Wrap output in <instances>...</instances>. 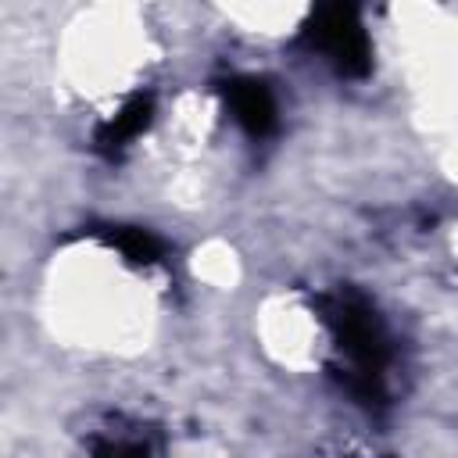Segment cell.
Segmentation results:
<instances>
[{
    "instance_id": "obj_1",
    "label": "cell",
    "mask_w": 458,
    "mask_h": 458,
    "mask_svg": "<svg viewBox=\"0 0 458 458\" xmlns=\"http://www.w3.org/2000/svg\"><path fill=\"white\" fill-rule=\"evenodd\" d=\"M329 326L344 347V354L354 361V376L347 379V386L372 401L379 397V369L386 361V340L379 333V322L372 318V311L361 304V301H351V297H336L329 304Z\"/></svg>"
},
{
    "instance_id": "obj_2",
    "label": "cell",
    "mask_w": 458,
    "mask_h": 458,
    "mask_svg": "<svg viewBox=\"0 0 458 458\" xmlns=\"http://www.w3.org/2000/svg\"><path fill=\"white\" fill-rule=\"evenodd\" d=\"M304 39L315 50H322L336 64V72H344V75L369 72V39H365V29H361L354 7H344V4L318 7L311 14V21L304 25Z\"/></svg>"
},
{
    "instance_id": "obj_3",
    "label": "cell",
    "mask_w": 458,
    "mask_h": 458,
    "mask_svg": "<svg viewBox=\"0 0 458 458\" xmlns=\"http://www.w3.org/2000/svg\"><path fill=\"white\" fill-rule=\"evenodd\" d=\"M225 104L233 111V118L250 132V136H265L276 129V100L268 93L265 82L258 79H233L222 86Z\"/></svg>"
},
{
    "instance_id": "obj_4",
    "label": "cell",
    "mask_w": 458,
    "mask_h": 458,
    "mask_svg": "<svg viewBox=\"0 0 458 458\" xmlns=\"http://www.w3.org/2000/svg\"><path fill=\"white\" fill-rule=\"evenodd\" d=\"M150 111H154V100H150V93H136V97H129L125 100V107L111 118V122H104L100 125V132H97V147L100 150H122L132 136H140L143 129H147V122H150Z\"/></svg>"
},
{
    "instance_id": "obj_5",
    "label": "cell",
    "mask_w": 458,
    "mask_h": 458,
    "mask_svg": "<svg viewBox=\"0 0 458 458\" xmlns=\"http://www.w3.org/2000/svg\"><path fill=\"white\" fill-rule=\"evenodd\" d=\"M107 240H111L129 261L147 265V261H157V258H161V240L150 236L147 229H114V233H107Z\"/></svg>"
},
{
    "instance_id": "obj_6",
    "label": "cell",
    "mask_w": 458,
    "mask_h": 458,
    "mask_svg": "<svg viewBox=\"0 0 458 458\" xmlns=\"http://www.w3.org/2000/svg\"><path fill=\"white\" fill-rule=\"evenodd\" d=\"M93 454H97V458H147V447H140V444H114V440H104V444H97Z\"/></svg>"
}]
</instances>
